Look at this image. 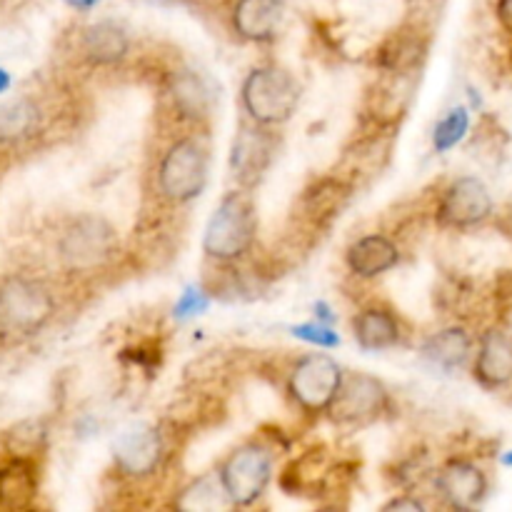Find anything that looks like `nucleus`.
I'll return each mask as SVG.
<instances>
[{
  "instance_id": "nucleus-1",
  "label": "nucleus",
  "mask_w": 512,
  "mask_h": 512,
  "mask_svg": "<svg viewBox=\"0 0 512 512\" xmlns=\"http://www.w3.org/2000/svg\"><path fill=\"white\" fill-rule=\"evenodd\" d=\"M258 233L255 208L245 193H228L210 215L203 235V250L215 260H238L248 253Z\"/></svg>"
},
{
  "instance_id": "nucleus-2",
  "label": "nucleus",
  "mask_w": 512,
  "mask_h": 512,
  "mask_svg": "<svg viewBox=\"0 0 512 512\" xmlns=\"http://www.w3.org/2000/svg\"><path fill=\"white\" fill-rule=\"evenodd\" d=\"M300 103V85L278 65H260L243 83V108L253 123L280 125L293 118Z\"/></svg>"
},
{
  "instance_id": "nucleus-3",
  "label": "nucleus",
  "mask_w": 512,
  "mask_h": 512,
  "mask_svg": "<svg viewBox=\"0 0 512 512\" xmlns=\"http://www.w3.org/2000/svg\"><path fill=\"white\" fill-rule=\"evenodd\" d=\"M53 295L30 278H8L0 283V333L10 338L33 335L53 318Z\"/></svg>"
},
{
  "instance_id": "nucleus-4",
  "label": "nucleus",
  "mask_w": 512,
  "mask_h": 512,
  "mask_svg": "<svg viewBox=\"0 0 512 512\" xmlns=\"http://www.w3.org/2000/svg\"><path fill=\"white\" fill-rule=\"evenodd\" d=\"M118 250V233L100 215H80L60 235V260L73 273H93L103 268Z\"/></svg>"
},
{
  "instance_id": "nucleus-5",
  "label": "nucleus",
  "mask_w": 512,
  "mask_h": 512,
  "mask_svg": "<svg viewBox=\"0 0 512 512\" xmlns=\"http://www.w3.org/2000/svg\"><path fill=\"white\" fill-rule=\"evenodd\" d=\"M208 183V153L195 138H183L168 148L158 168L160 193L173 203H190Z\"/></svg>"
},
{
  "instance_id": "nucleus-6",
  "label": "nucleus",
  "mask_w": 512,
  "mask_h": 512,
  "mask_svg": "<svg viewBox=\"0 0 512 512\" xmlns=\"http://www.w3.org/2000/svg\"><path fill=\"white\" fill-rule=\"evenodd\" d=\"M343 368L325 353H310L298 360L288 380L290 398L308 413H325L338 398Z\"/></svg>"
},
{
  "instance_id": "nucleus-7",
  "label": "nucleus",
  "mask_w": 512,
  "mask_h": 512,
  "mask_svg": "<svg viewBox=\"0 0 512 512\" xmlns=\"http://www.w3.org/2000/svg\"><path fill=\"white\" fill-rule=\"evenodd\" d=\"M220 478L233 505H253L273 480V455L260 445L248 443L233 450L220 465Z\"/></svg>"
},
{
  "instance_id": "nucleus-8",
  "label": "nucleus",
  "mask_w": 512,
  "mask_h": 512,
  "mask_svg": "<svg viewBox=\"0 0 512 512\" xmlns=\"http://www.w3.org/2000/svg\"><path fill=\"white\" fill-rule=\"evenodd\" d=\"M268 125H240L230 150V170L243 188H255L268 173L275 155V135Z\"/></svg>"
},
{
  "instance_id": "nucleus-9",
  "label": "nucleus",
  "mask_w": 512,
  "mask_h": 512,
  "mask_svg": "<svg viewBox=\"0 0 512 512\" xmlns=\"http://www.w3.org/2000/svg\"><path fill=\"white\" fill-rule=\"evenodd\" d=\"M493 213V195L480 178H458L440 200L438 218L448 228H473Z\"/></svg>"
},
{
  "instance_id": "nucleus-10",
  "label": "nucleus",
  "mask_w": 512,
  "mask_h": 512,
  "mask_svg": "<svg viewBox=\"0 0 512 512\" xmlns=\"http://www.w3.org/2000/svg\"><path fill=\"white\" fill-rule=\"evenodd\" d=\"M388 408V390L373 375L355 373L343 378L338 398L330 405V413L338 423H370Z\"/></svg>"
},
{
  "instance_id": "nucleus-11",
  "label": "nucleus",
  "mask_w": 512,
  "mask_h": 512,
  "mask_svg": "<svg viewBox=\"0 0 512 512\" xmlns=\"http://www.w3.org/2000/svg\"><path fill=\"white\" fill-rule=\"evenodd\" d=\"M163 458V438L153 425H130L115 438L113 460L130 478H145Z\"/></svg>"
},
{
  "instance_id": "nucleus-12",
  "label": "nucleus",
  "mask_w": 512,
  "mask_h": 512,
  "mask_svg": "<svg viewBox=\"0 0 512 512\" xmlns=\"http://www.w3.org/2000/svg\"><path fill=\"white\" fill-rule=\"evenodd\" d=\"M438 490L453 508L473 510L488 495V478L478 465L468 460H453L440 470Z\"/></svg>"
},
{
  "instance_id": "nucleus-13",
  "label": "nucleus",
  "mask_w": 512,
  "mask_h": 512,
  "mask_svg": "<svg viewBox=\"0 0 512 512\" xmlns=\"http://www.w3.org/2000/svg\"><path fill=\"white\" fill-rule=\"evenodd\" d=\"M285 8V0H238L233 8L235 33L250 43L273 40L283 25Z\"/></svg>"
},
{
  "instance_id": "nucleus-14",
  "label": "nucleus",
  "mask_w": 512,
  "mask_h": 512,
  "mask_svg": "<svg viewBox=\"0 0 512 512\" xmlns=\"http://www.w3.org/2000/svg\"><path fill=\"white\" fill-rule=\"evenodd\" d=\"M475 378L485 388H503L512 380V338L503 330H488L480 340Z\"/></svg>"
},
{
  "instance_id": "nucleus-15",
  "label": "nucleus",
  "mask_w": 512,
  "mask_h": 512,
  "mask_svg": "<svg viewBox=\"0 0 512 512\" xmlns=\"http://www.w3.org/2000/svg\"><path fill=\"white\" fill-rule=\"evenodd\" d=\"M398 245L385 235H365L348 250V268L358 278H378L398 265Z\"/></svg>"
},
{
  "instance_id": "nucleus-16",
  "label": "nucleus",
  "mask_w": 512,
  "mask_h": 512,
  "mask_svg": "<svg viewBox=\"0 0 512 512\" xmlns=\"http://www.w3.org/2000/svg\"><path fill=\"white\" fill-rule=\"evenodd\" d=\"M353 335L358 345L368 353L395 348L400 340V323L390 310L368 308L353 320Z\"/></svg>"
},
{
  "instance_id": "nucleus-17",
  "label": "nucleus",
  "mask_w": 512,
  "mask_h": 512,
  "mask_svg": "<svg viewBox=\"0 0 512 512\" xmlns=\"http://www.w3.org/2000/svg\"><path fill=\"white\" fill-rule=\"evenodd\" d=\"M470 350H473V338L468 335V330L445 328L425 340L423 358L435 368L453 373L468 363Z\"/></svg>"
},
{
  "instance_id": "nucleus-18",
  "label": "nucleus",
  "mask_w": 512,
  "mask_h": 512,
  "mask_svg": "<svg viewBox=\"0 0 512 512\" xmlns=\"http://www.w3.org/2000/svg\"><path fill=\"white\" fill-rule=\"evenodd\" d=\"M130 38L123 25L113 20H100L90 25L83 35V50L95 65H113L128 55Z\"/></svg>"
},
{
  "instance_id": "nucleus-19",
  "label": "nucleus",
  "mask_w": 512,
  "mask_h": 512,
  "mask_svg": "<svg viewBox=\"0 0 512 512\" xmlns=\"http://www.w3.org/2000/svg\"><path fill=\"white\" fill-rule=\"evenodd\" d=\"M175 505L180 510L190 512H213L230 508L233 503H230L228 490H225L220 473H205L200 478H195L188 488H183V493L175 500Z\"/></svg>"
},
{
  "instance_id": "nucleus-20",
  "label": "nucleus",
  "mask_w": 512,
  "mask_h": 512,
  "mask_svg": "<svg viewBox=\"0 0 512 512\" xmlns=\"http://www.w3.org/2000/svg\"><path fill=\"white\" fill-rule=\"evenodd\" d=\"M170 93H173L175 108L183 115H188V118H203V115H208L210 90L203 83V78L198 73H193V70H180V73H175Z\"/></svg>"
},
{
  "instance_id": "nucleus-21",
  "label": "nucleus",
  "mask_w": 512,
  "mask_h": 512,
  "mask_svg": "<svg viewBox=\"0 0 512 512\" xmlns=\"http://www.w3.org/2000/svg\"><path fill=\"white\" fill-rule=\"evenodd\" d=\"M470 130V113L468 108L458 105V108H450L448 115L435 125L433 133V148L435 153H450L453 148H458L465 140Z\"/></svg>"
},
{
  "instance_id": "nucleus-22",
  "label": "nucleus",
  "mask_w": 512,
  "mask_h": 512,
  "mask_svg": "<svg viewBox=\"0 0 512 512\" xmlns=\"http://www.w3.org/2000/svg\"><path fill=\"white\" fill-rule=\"evenodd\" d=\"M35 125H38V110L30 100H18L0 110V138H23L30 130H35Z\"/></svg>"
},
{
  "instance_id": "nucleus-23",
  "label": "nucleus",
  "mask_w": 512,
  "mask_h": 512,
  "mask_svg": "<svg viewBox=\"0 0 512 512\" xmlns=\"http://www.w3.org/2000/svg\"><path fill=\"white\" fill-rule=\"evenodd\" d=\"M290 333H293L295 338L305 340V343L315 345V348H323V350L338 348L340 345V335L335 333L333 325L323 323V320H313V323L295 325V328H290Z\"/></svg>"
},
{
  "instance_id": "nucleus-24",
  "label": "nucleus",
  "mask_w": 512,
  "mask_h": 512,
  "mask_svg": "<svg viewBox=\"0 0 512 512\" xmlns=\"http://www.w3.org/2000/svg\"><path fill=\"white\" fill-rule=\"evenodd\" d=\"M208 308H210V298L205 290L185 288L183 295L178 298V303H175L173 315H175V320H190V318H198V315H203Z\"/></svg>"
},
{
  "instance_id": "nucleus-25",
  "label": "nucleus",
  "mask_w": 512,
  "mask_h": 512,
  "mask_svg": "<svg viewBox=\"0 0 512 512\" xmlns=\"http://www.w3.org/2000/svg\"><path fill=\"white\" fill-rule=\"evenodd\" d=\"M385 510H398V512H403V510H408V512H423V510H425V505L420 503L418 498H408V495H405V498H395L393 503L385 505Z\"/></svg>"
},
{
  "instance_id": "nucleus-26",
  "label": "nucleus",
  "mask_w": 512,
  "mask_h": 512,
  "mask_svg": "<svg viewBox=\"0 0 512 512\" xmlns=\"http://www.w3.org/2000/svg\"><path fill=\"white\" fill-rule=\"evenodd\" d=\"M498 15H500V20H503L505 28L512 33V0H500Z\"/></svg>"
},
{
  "instance_id": "nucleus-27",
  "label": "nucleus",
  "mask_w": 512,
  "mask_h": 512,
  "mask_svg": "<svg viewBox=\"0 0 512 512\" xmlns=\"http://www.w3.org/2000/svg\"><path fill=\"white\" fill-rule=\"evenodd\" d=\"M65 3L75 10H93L100 0H65Z\"/></svg>"
},
{
  "instance_id": "nucleus-28",
  "label": "nucleus",
  "mask_w": 512,
  "mask_h": 512,
  "mask_svg": "<svg viewBox=\"0 0 512 512\" xmlns=\"http://www.w3.org/2000/svg\"><path fill=\"white\" fill-rule=\"evenodd\" d=\"M8 88H10V73L0 68V93H5Z\"/></svg>"
},
{
  "instance_id": "nucleus-29",
  "label": "nucleus",
  "mask_w": 512,
  "mask_h": 512,
  "mask_svg": "<svg viewBox=\"0 0 512 512\" xmlns=\"http://www.w3.org/2000/svg\"><path fill=\"white\" fill-rule=\"evenodd\" d=\"M145 3H150V5H185V3H190V0H145Z\"/></svg>"
},
{
  "instance_id": "nucleus-30",
  "label": "nucleus",
  "mask_w": 512,
  "mask_h": 512,
  "mask_svg": "<svg viewBox=\"0 0 512 512\" xmlns=\"http://www.w3.org/2000/svg\"><path fill=\"white\" fill-rule=\"evenodd\" d=\"M500 463L508 465V468H512V450H508V453H505L503 458H500Z\"/></svg>"
}]
</instances>
